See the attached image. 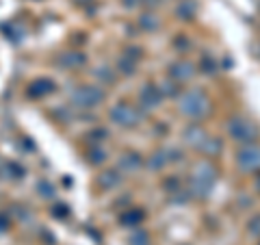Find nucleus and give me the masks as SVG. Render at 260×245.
<instances>
[{"instance_id": "nucleus-1", "label": "nucleus", "mask_w": 260, "mask_h": 245, "mask_svg": "<svg viewBox=\"0 0 260 245\" xmlns=\"http://www.w3.org/2000/svg\"><path fill=\"white\" fill-rule=\"evenodd\" d=\"M180 109L186 113V115H202V113L206 111V98H204V94H198V91L186 94L180 100Z\"/></svg>"}, {"instance_id": "nucleus-2", "label": "nucleus", "mask_w": 260, "mask_h": 245, "mask_svg": "<svg viewBox=\"0 0 260 245\" xmlns=\"http://www.w3.org/2000/svg\"><path fill=\"white\" fill-rule=\"evenodd\" d=\"M104 98L102 91H98V89H91V87H87V89H80V91H76L74 96V100L80 102V107H93V104H98Z\"/></svg>"}, {"instance_id": "nucleus-3", "label": "nucleus", "mask_w": 260, "mask_h": 245, "mask_svg": "<svg viewBox=\"0 0 260 245\" xmlns=\"http://www.w3.org/2000/svg\"><path fill=\"white\" fill-rule=\"evenodd\" d=\"M239 163L245 169H256L260 167V148H245L239 152Z\"/></svg>"}, {"instance_id": "nucleus-4", "label": "nucleus", "mask_w": 260, "mask_h": 245, "mask_svg": "<svg viewBox=\"0 0 260 245\" xmlns=\"http://www.w3.org/2000/svg\"><path fill=\"white\" fill-rule=\"evenodd\" d=\"M230 135L234 139H239V141H249L251 135H254V128H251V124H247V121H243V119H232Z\"/></svg>"}, {"instance_id": "nucleus-5", "label": "nucleus", "mask_w": 260, "mask_h": 245, "mask_svg": "<svg viewBox=\"0 0 260 245\" xmlns=\"http://www.w3.org/2000/svg\"><path fill=\"white\" fill-rule=\"evenodd\" d=\"M111 117L117 121V124H124V126H128V124H135L137 121V115H135V111L130 109V107H126V104H119V107H115L111 111Z\"/></svg>"}]
</instances>
